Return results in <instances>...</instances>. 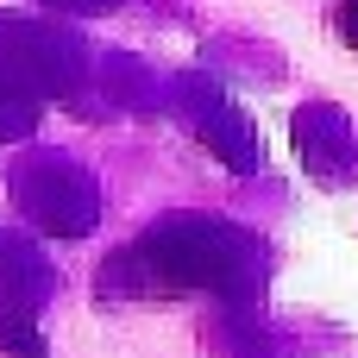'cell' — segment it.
<instances>
[{"label": "cell", "mask_w": 358, "mask_h": 358, "mask_svg": "<svg viewBox=\"0 0 358 358\" xmlns=\"http://www.w3.org/2000/svg\"><path fill=\"white\" fill-rule=\"evenodd\" d=\"M296 151H302V164L327 189H340L358 170V132H352V120L340 107H302L296 113Z\"/></svg>", "instance_id": "obj_3"}, {"label": "cell", "mask_w": 358, "mask_h": 358, "mask_svg": "<svg viewBox=\"0 0 358 358\" xmlns=\"http://www.w3.org/2000/svg\"><path fill=\"white\" fill-rule=\"evenodd\" d=\"M334 31L346 50H358V0H334Z\"/></svg>", "instance_id": "obj_6"}, {"label": "cell", "mask_w": 358, "mask_h": 358, "mask_svg": "<svg viewBox=\"0 0 358 358\" xmlns=\"http://www.w3.org/2000/svg\"><path fill=\"white\" fill-rule=\"evenodd\" d=\"M6 195L19 208V220L38 227L44 239H82L101 220V182L69 151H25L6 176Z\"/></svg>", "instance_id": "obj_2"}, {"label": "cell", "mask_w": 358, "mask_h": 358, "mask_svg": "<svg viewBox=\"0 0 358 358\" xmlns=\"http://www.w3.org/2000/svg\"><path fill=\"white\" fill-rule=\"evenodd\" d=\"M31 120H38V107H31L25 94H13V82L0 76V138H25Z\"/></svg>", "instance_id": "obj_5"}, {"label": "cell", "mask_w": 358, "mask_h": 358, "mask_svg": "<svg viewBox=\"0 0 358 358\" xmlns=\"http://www.w3.org/2000/svg\"><path fill=\"white\" fill-rule=\"evenodd\" d=\"M50 296V277L38 264V252L13 233H0V315L6 321H31Z\"/></svg>", "instance_id": "obj_4"}, {"label": "cell", "mask_w": 358, "mask_h": 358, "mask_svg": "<svg viewBox=\"0 0 358 358\" xmlns=\"http://www.w3.org/2000/svg\"><path fill=\"white\" fill-rule=\"evenodd\" d=\"M126 264H138L145 283H157V289L252 296L264 277V245H258V233H245L239 220H220V214H164L132 239Z\"/></svg>", "instance_id": "obj_1"}]
</instances>
